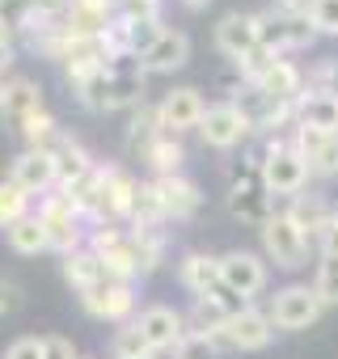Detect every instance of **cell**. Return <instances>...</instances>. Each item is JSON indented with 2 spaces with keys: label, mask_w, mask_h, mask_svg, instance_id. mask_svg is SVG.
Masks as SVG:
<instances>
[{
  "label": "cell",
  "mask_w": 338,
  "mask_h": 359,
  "mask_svg": "<svg viewBox=\"0 0 338 359\" xmlns=\"http://www.w3.org/2000/svg\"><path fill=\"white\" fill-rule=\"evenodd\" d=\"M9 309H13V287L0 279V313H9Z\"/></svg>",
  "instance_id": "37"
},
{
  "label": "cell",
  "mask_w": 338,
  "mask_h": 359,
  "mask_svg": "<svg viewBox=\"0 0 338 359\" xmlns=\"http://www.w3.org/2000/svg\"><path fill=\"white\" fill-rule=\"evenodd\" d=\"M152 182H156V195H161L165 220H191V216L203 208V195H199V187L191 182L187 173H174V177H152Z\"/></svg>",
  "instance_id": "17"
},
{
  "label": "cell",
  "mask_w": 338,
  "mask_h": 359,
  "mask_svg": "<svg viewBox=\"0 0 338 359\" xmlns=\"http://www.w3.org/2000/svg\"><path fill=\"white\" fill-rule=\"evenodd\" d=\"M292 144L309 161L313 177H338V135L313 131V127H292Z\"/></svg>",
  "instance_id": "16"
},
{
  "label": "cell",
  "mask_w": 338,
  "mask_h": 359,
  "mask_svg": "<svg viewBox=\"0 0 338 359\" xmlns=\"http://www.w3.org/2000/svg\"><path fill=\"white\" fill-rule=\"evenodd\" d=\"M334 220H338V203H334Z\"/></svg>",
  "instance_id": "42"
},
{
  "label": "cell",
  "mask_w": 338,
  "mask_h": 359,
  "mask_svg": "<svg viewBox=\"0 0 338 359\" xmlns=\"http://www.w3.org/2000/svg\"><path fill=\"white\" fill-rule=\"evenodd\" d=\"M208 114V102L195 85H182V89H169L156 106V118H161V131L165 135H187V131H199Z\"/></svg>",
  "instance_id": "11"
},
{
  "label": "cell",
  "mask_w": 338,
  "mask_h": 359,
  "mask_svg": "<svg viewBox=\"0 0 338 359\" xmlns=\"http://www.w3.org/2000/svg\"><path fill=\"white\" fill-rule=\"evenodd\" d=\"M30 199H34V195H26L18 182H9V177H5V182H0V229H13L18 220L34 216V212H30Z\"/></svg>",
  "instance_id": "28"
},
{
  "label": "cell",
  "mask_w": 338,
  "mask_h": 359,
  "mask_svg": "<svg viewBox=\"0 0 338 359\" xmlns=\"http://www.w3.org/2000/svg\"><path fill=\"white\" fill-rule=\"evenodd\" d=\"M119 18H127V22H161V0H119Z\"/></svg>",
  "instance_id": "33"
},
{
  "label": "cell",
  "mask_w": 338,
  "mask_h": 359,
  "mask_svg": "<svg viewBox=\"0 0 338 359\" xmlns=\"http://www.w3.org/2000/svg\"><path fill=\"white\" fill-rule=\"evenodd\" d=\"M22 135H26V148H55L60 140H64V131H60V123H55V114L51 110H34V114H26L22 123Z\"/></svg>",
  "instance_id": "26"
},
{
  "label": "cell",
  "mask_w": 338,
  "mask_h": 359,
  "mask_svg": "<svg viewBox=\"0 0 338 359\" xmlns=\"http://www.w3.org/2000/svg\"><path fill=\"white\" fill-rule=\"evenodd\" d=\"M81 309H85L89 317H97V321L123 325V321L135 317V287L110 275V279H102V283H93V287L81 292Z\"/></svg>",
  "instance_id": "9"
},
{
  "label": "cell",
  "mask_w": 338,
  "mask_h": 359,
  "mask_svg": "<svg viewBox=\"0 0 338 359\" xmlns=\"http://www.w3.org/2000/svg\"><path fill=\"white\" fill-rule=\"evenodd\" d=\"M140 156L152 165V173H156V177H174V173H182V165H187V152H182L178 135H156Z\"/></svg>",
  "instance_id": "25"
},
{
  "label": "cell",
  "mask_w": 338,
  "mask_h": 359,
  "mask_svg": "<svg viewBox=\"0 0 338 359\" xmlns=\"http://www.w3.org/2000/svg\"><path fill=\"white\" fill-rule=\"evenodd\" d=\"M110 351H114V359H148V355H152V346H148V338L140 334L135 317H131V321H123V325L114 330Z\"/></svg>",
  "instance_id": "29"
},
{
  "label": "cell",
  "mask_w": 338,
  "mask_h": 359,
  "mask_svg": "<svg viewBox=\"0 0 338 359\" xmlns=\"http://www.w3.org/2000/svg\"><path fill=\"white\" fill-rule=\"evenodd\" d=\"M5 85H9V81H0V106H5Z\"/></svg>",
  "instance_id": "41"
},
{
  "label": "cell",
  "mask_w": 338,
  "mask_h": 359,
  "mask_svg": "<svg viewBox=\"0 0 338 359\" xmlns=\"http://www.w3.org/2000/svg\"><path fill=\"white\" fill-rule=\"evenodd\" d=\"M9 182H18L26 195H51L60 187V173H55V152L47 148H26L13 156L9 165Z\"/></svg>",
  "instance_id": "14"
},
{
  "label": "cell",
  "mask_w": 338,
  "mask_h": 359,
  "mask_svg": "<svg viewBox=\"0 0 338 359\" xmlns=\"http://www.w3.org/2000/svg\"><path fill=\"white\" fill-rule=\"evenodd\" d=\"M76 97H81V106L93 110V114L144 106V68H140V60H135V64H127V60L106 64L93 81H85V85L76 89Z\"/></svg>",
  "instance_id": "1"
},
{
  "label": "cell",
  "mask_w": 338,
  "mask_h": 359,
  "mask_svg": "<svg viewBox=\"0 0 338 359\" xmlns=\"http://www.w3.org/2000/svg\"><path fill=\"white\" fill-rule=\"evenodd\" d=\"M258 233H262V254H266L275 266H283V271L304 266V258H309L313 241L304 237V229H300L288 212H275V216H271Z\"/></svg>",
  "instance_id": "5"
},
{
  "label": "cell",
  "mask_w": 338,
  "mask_h": 359,
  "mask_svg": "<svg viewBox=\"0 0 338 359\" xmlns=\"http://www.w3.org/2000/svg\"><path fill=\"white\" fill-rule=\"evenodd\" d=\"M296 127L338 135V89H304L296 102Z\"/></svg>",
  "instance_id": "18"
},
{
  "label": "cell",
  "mask_w": 338,
  "mask_h": 359,
  "mask_svg": "<svg viewBox=\"0 0 338 359\" xmlns=\"http://www.w3.org/2000/svg\"><path fill=\"white\" fill-rule=\"evenodd\" d=\"M5 237H9V245H13L18 254H43V250H51L47 229H43L39 212H34V216H26V220H18L13 229H5Z\"/></svg>",
  "instance_id": "27"
},
{
  "label": "cell",
  "mask_w": 338,
  "mask_h": 359,
  "mask_svg": "<svg viewBox=\"0 0 338 359\" xmlns=\"http://www.w3.org/2000/svg\"><path fill=\"white\" fill-rule=\"evenodd\" d=\"M178 283H182L191 296L216 292V287H220V258H216V254H203V250L182 254V262H178Z\"/></svg>",
  "instance_id": "20"
},
{
  "label": "cell",
  "mask_w": 338,
  "mask_h": 359,
  "mask_svg": "<svg viewBox=\"0 0 338 359\" xmlns=\"http://www.w3.org/2000/svg\"><path fill=\"white\" fill-rule=\"evenodd\" d=\"M9 39H13V30H9L5 22H0V47H9Z\"/></svg>",
  "instance_id": "40"
},
{
  "label": "cell",
  "mask_w": 338,
  "mask_h": 359,
  "mask_svg": "<svg viewBox=\"0 0 338 359\" xmlns=\"http://www.w3.org/2000/svg\"><path fill=\"white\" fill-rule=\"evenodd\" d=\"M135 325H140V334L148 338L152 355H161V351H178V346H182V338L191 334L187 313L169 309V304H148L144 313H135Z\"/></svg>",
  "instance_id": "12"
},
{
  "label": "cell",
  "mask_w": 338,
  "mask_h": 359,
  "mask_svg": "<svg viewBox=\"0 0 338 359\" xmlns=\"http://www.w3.org/2000/svg\"><path fill=\"white\" fill-rule=\"evenodd\" d=\"M212 43L220 55H229L233 64H241L245 55H254L262 47V26H258V13H224L212 30Z\"/></svg>",
  "instance_id": "10"
},
{
  "label": "cell",
  "mask_w": 338,
  "mask_h": 359,
  "mask_svg": "<svg viewBox=\"0 0 338 359\" xmlns=\"http://www.w3.org/2000/svg\"><path fill=\"white\" fill-rule=\"evenodd\" d=\"M5 359H47V338H18L9 342Z\"/></svg>",
  "instance_id": "34"
},
{
  "label": "cell",
  "mask_w": 338,
  "mask_h": 359,
  "mask_svg": "<svg viewBox=\"0 0 338 359\" xmlns=\"http://www.w3.org/2000/svg\"><path fill=\"white\" fill-rule=\"evenodd\" d=\"M9 68H13V47H0V81H5Z\"/></svg>",
  "instance_id": "38"
},
{
  "label": "cell",
  "mask_w": 338,
  "mask_h": 359,
  "mask_svg": "<svg viewBox=\"0 0 338 359\" xmlns=\"http://www.w3.org/2000/svg\"><path fill=\"white\" fill-rule=\"evenodd\" d=\"M313 292L321 296V304H325V309H338V254H330V258H321V262H317Z\"/></svg>",
  "instance_id": "30"
},
{
  "label": "cell",
  "mask_w": 338,
  "mask_h": 359,
  "mask_svg": "<svg viewBox=\"0 0 338 359\" xmlns=\"http://www.w3.org/2000/svg\"><path fill=\"white\" fill-rule=\"evenodd\" d=\"M271 338H275V321L266 309H254V304L237 309L224 325L229 351H262V346H271Z\"/></svg>",
  "instance_id": "15"
},
{
  "label": "cell",
  "mask_w": 338,
  "mask_h": 359,
  "mask_svg": "<svg viewBox=\"0 0 338 359\" xmlns=\"http://www.w3.org/2000/svg\"><path fill=\"white\" fill-rule=\"evenodd\" d=\"M148 359H156V355H148Z\"/></svg>",
  "instance_id": "44"
},
{
  "label": "cell",
  "mask_w": 338,
  "mask_h": 359,
  "mask_svg": "<svg viewBox=\"0 0 338 359\" xmlns=\"http://www.w3.org/2000/svg\"><path fill=\"white\" fill-rule=\"evenodd\" d=\"M34 110H47V106H43V89H39L30 76L9 81V85H5V106H0V114H9L13 123H22V118L34 114Z\"/></svg>",
  "instance_id": "24"
},
{
  "label": "cell",
  "mask_w": 338,
  "mask_h": 359,
  "mask_svg": "<svg viewBox=\"0 0 338 359\" xmlns=\"http://www.w3.org/2000/svg\"><path fill=\"white\" fill-rule=\"evenodd\" d=\"M300 229H304V237L317 245V237H321V229L334 220V203H325L321 195H296V199H288V208H283Z\"/></svg>",
  "instance_id": "22"
},
{
  "label": "cell",
  "mask_w": 338,
  "mask_h": 359,
  "mask_svg": "<svg viewBox=\"0 0 338 359\" xmlns=\"http://www.w3.org/2000/svg\"><path fill=\"white\" fill-rule=\"evenodd\" d=\"M258 26H262V47L271 51V55H288V51H304V47H313V39H317V30L309 26V18L304 13H292V9H266V13H258Z\"/></svg>",
  "instance_id": "6"
},
{
  "label": "cell",
  "mask_w": 338,
  "mask_h": 359,
  "mask_svg": "<svg viewBox=\"0 0 338 359\" xmlns=\"http://www.w3.org/2000/svg\"><path fill=\"white\" fill-rule=\"evenodd\" d=\"M304 18L317 34H338V0H309Z\"/></svg>",
  "instance_id": "32"
},
{
  "label": "cell",
  "mask_w": 338,
  "mask_h": 359,
  "mask_svg": "<svg viewBox=\"0 0 338 359\" xmlns=\"http://www.w3.org/2000/svg\"><path fill=\"white\" fill-rule=\"evenodd\" d=\"M187 64H191V39H187L182 30H169V26H165V34L152 43V51L140 60V68H144L148 76L178 72V68H187Z\"/></svg>",
  "instance_id": "19"
},
{
  "label": "cell",
  "mask_w": 338,
  "mask_h": 359,
  "mask_svg": "<svg viewBox=\"0 0 338 359\" xmlns=\"http://www.w3.org/2000/svg\"><path fill=\"white\" fill-rule=\"evenodd\" d=\"M39 220H43V229H47L51 250H60L64 258H68V254H76V250H85V220H81V212H76V203H72V195H68V191L43 195Z\"/></svg>",
  "instance_id": "3"
},
{
  "label": "cell",
  "mask_w": 338,
  "mask_h": 359,
  "mask_svg": "<svg viewBox=\"0 0 338 359\" xmlns=\"http://www.w3.org/2000/svg\"><path fill=\"white\" fill-rule=\"evenodd\" d=\"M317 250H321V258L338 254V220H330V224L321 229V237H317Z\"/></svg>",
  "instance_id": "36"
},
{
  "label": "cell",
  "mask_w": 338,
  "mask_h": 359,
  "mask_svg": "<svg viewBox=\"0 0 338 359\" xmlns=\"http://www.w3.org/2000/svg\"><path fill=\"white\" fill-rule=\"evenodd\" d=\"M64 279L76 287V292H85V287H93V283H102V279H110V266L85 245V250H76V254H68L64 258Z\"/></svg>",
  "instance_id": "23"
},
{
  "label": "cell",
  "mask_w": 338,
  "mask_h": 359,
  "mask_svg": "<svg viewBox=\"0 0 338 359\" xmlns=\"http://www.w3.org/2000/svg\"><path fill=\"white\" fill-rule=\"evenodd\" d=\"M39 18V0H0V22H5L13 34L30 30V22Z\"/></svg>",
  "instance_id": "31"
},
{
  "label": "cell",
  "mask_w": 338,
  "mask_h": 359,
  "mask_svg": "<svg viewBox=\"0 0 338 359\" xmlns=\"http://www.w3.org/2000/svg\"><path fill=\"white\" fill-rule=\"evenodd\" d=\"M178 5H182V9H191V13H199V9H208V5H212V0H178Z\"/></svg>",
  "instance_id": "39"
},
{
  "label": "cell",
  "mask_w": 338,
  "mask_h": 359,
  "mask_svg": "<svg viewBox=\"0 0 338 359\" xmlns=\"http://www.w3.org/2000/svg\"><path fill=\"white\" fill-rule=\"evenodd\" d=\"M220 283L237 296V300H254L262 287H266V262L250 250H229L220 254Z\"/></svg>",
  "instance_id": "13"
},
{
  "label": "cell",
  "mask_w": 338,
  "mask_h": 359,
  "mask_svg": "<svg viewBox=\"0 0 338 359\" xmlns=\"http://www.w3.org/2000/svg\"><path fill=\"white\" fill-rule=\"evenodd\" d=\"M114 5H119V0H114Z\"/></svg>",
  "instance_id": "45"
},
{
  "label": "cell",
  "mask_w": 338,
  "mask_h": 359,
  "mask_svg": "<svg viewBox=\"0 0 338 359\" xmlns=\"http://www.w3.org/2000/svg\"><path fill=\"white\" fill-rule=\"evenodd\" d=\"M271 321H275V330H288V334H296V330H309V325H317V317L325 313V304H321V296L309 287V283H288V287H279L275 296H271Z\"/></svg>",
  "instance_id": "7"
},
{
  "label": "cell",
  "mask_w": 338,
  "mask_h": 359,
  "mask_svg": "<svg viewBox=\"0 0 338 359\" xmlns=\"http://www.w3.org/2000/svg\"><path fill=\"white\" fill-rule=\"evenodd\" d=\"M229 212L254 229H262L271 216H275V195L262 187V169H258V156L233 177V187H229Z\"/></svg>",
  "instance_id": "4"
},
{
  "label": "cell",
  "mask_w": 338,
  "mask_h": 359,
  "mask_svg": "<svg viewBox=\"0 0 338 359\" xmlns=\"http://www.w3.org/2000/svg\"><path fill=\"white\" fill-rule=\"evenodd\" d=\"M199 135H203L208 148L229 152V148H237V144H245V140L254 135V123H250V114L229 97V102L208 106V114H203V123H199Z\"/></svg>",
  "instance_id": "8"
},
{
  "label": "cell",
  "mask_w": 338,
  "mask_h": 359,
  "mask_svg": "<svg viewBox=\"0 0 338 359\" xmlns=\"http://www.w3.org/2000/svg\"><path fill=\"white\" fill-rule=\"evenodd\" d=\"M51 152H55V173H60V191H72L76 182H85V177L93 173V165H97V161H93V156H89V152H85V148H81V144H76L72 135H64V140H60V144H55Z\"/></svg>",
  "instance_id": "21"
},
{
  "label": "cell",
  "mask_w": 338,
  "mask_h": 359,
  "mask_svg": "<svg viewBox=\"0 0 338 359\" xmlns=\"http://www.w3.org/2000/svg\"><path fill=\"white\" fill-rule=\"evenodd\" d=\"M258 169H262V187L275 195V199H296V195H304V187H309V161L296 152V144L288 140H271L266 148H262V156H258Z\"/></svg>",
  "instance_id": "2"
},
{
  "label": "cell",
  "mask_w": 338,
  "mask_h": 359,
  "mask_svg": "<svg viewBox=\"0 0 338 359\" xmlns=\"http://www.w3.org/2000/svg\"><path fill=\"white\" fill-rule=\"evenodd\" d=\"M47 359H81V355H76L72 338H64V334H47Z\"/></svg>",
  "instance_id": "35"
},
{
  "label": "cell",
  "mask_w": 338,
  "mask_h": 359,
  "mask_svg": "<svg viewBox=\"0 0 338 359\" xmlns=\"http://www.w3.org/2000/svg\"><path fill=\"white\" fill-rule=\"evenodd\" d=\"M81 359H89V355H81Z\"/></svg>",
  "instance_id": "43"
}]
</instances>
